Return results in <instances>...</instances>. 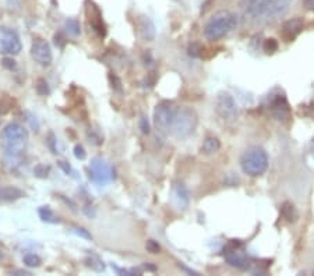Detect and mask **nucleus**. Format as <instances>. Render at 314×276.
I'll list each match as a JSON object with an SVG mask.
<instances>
[{
  "label": "nucleus",
  "instance_id": "obj_15",
  "mask_svg": "<svg viewBox=\"0 0 314 276\" xmlns=\"http://www.w3.org/2000/svg\"><path fill=\"white\" fill-rule=\"evenodd\" d=\"M138 32L143 39L146 41H152L155 37V27L154 22L151 21L149 17H141L138 20Z\"/></svg>",
  "mask_w": 314,
  "mask_h": 276
},
{
  "label": "nucleus",
  "instance_id": "obj_30",
  "mask_svg": "<svg viewBox=\"0 0 314 276\" xmlns=\"http://www.w3.org/2000/svg\"><path fill=\"white\" fill-rule=\"evenodd\" d=\"M140 130H141V133L143 134L149 133V123L147 120L146 116H143V117L140 119Z\"/></svg>",
  "mask_w": 314,
  "mask_h": 276
},
{
  "label": "nucleus",
  "instance_id": "obj_33",
  "mask_svg": "<svg viewBox=\"0 0 314 276\" xmlns=\"http://www.w3.org/2000/svg\"><path fill=\"white\" fill-rule=\"evenodd\" d=\"M53 144H55V135H53V133H49V145H51V149L53 151V153H56V149H55Z\"/></svg>",
  "mask_w": 314,
  "mask_h": 276
},
{
  "label": "nucleus",
  "instance_id": "obj_8",
  "mask_svg": "<svg viewBox=\"0 0 314 276\" xmlns=\"http://www.w3.org/2000/svg\"><path fill=\"white\" fill-rule=\"evenodd\" d=\"M215 110H217L221 119H223L226 122L236 120V117L239 114V109H238L236 101L233 99V96L230 93H228V92H221L220 95L217 96Z\"/></svg>",
  "mask_w": 314,
  "mask_h": 276
},
{
  "label": "nucleus",
  "instance_id": "obj_32",
  "mask_svg": "<svg viewBox=\"0 0 314 276\" xmlns=\"http://www.w3.org/2000/svg\"><path fill=\"white\" fill-rule=\"evenodd\" d=\"M303 4L309 11H314V0H303Z\"/></svg>",
  "mask_w": 314,
  "mask_h": 276
},
{
  "label": "nucleus",
  "instance_id": "obj_14",
  "mask_svg": "<svg viewBox=\"0 0 314 276\" xmlns=\"http://www.w3.org/2000/svg\"><path fill=\"white\" fill-rule=\"evenodd\" d=\"M172 195H173V201L178 205L180 209H186L188 205V191L186 185L183 183H175L173 188H172Z\"/></svg>",
  "mask_w": 314,
  "mask_h": 276
},
{
  "label": "nucleus",
  "instance_id": "obj_10",
  "mask_svg": "<svg viewBox=\"0 0 314 276\" xmlns=\"http://www.w3.org/2000/svg\"><path fill=\"white\" fill-rule=\"evenodd\" d=\"M31 56L39 66H43V67L49 66L53 60L51 45L42 38L34 39L31 45Z\"/></svg>",
  "mask_w": 314,
  "mask_h": 276
},
{
  "label": "nucleus",
  "instance_id": "obj_18",
  "mask_svg": "<svg viewBox=\"0 0 314 276\" xmlns=\"http://www.w3.org/2000/svg\"><path fill=\"white\" fill-rule=\"evenodd\" d=\"M221 148V143L218 138L215 137H207L203 143V147H201V151L205 155H212V153H217L220 151Z\"/></svg>",
  "mask_w": 314,
  "mask_h": 276
},
{
  "label": "nucleus",
  "instance_id": "obj_5",
  "mask_svg": "<svg viewBox=\"0 0 314 276\" xmlns=\"http://www.w3.org/2000/svg\"><path fill=\"white\" fill-rule=\"evenodd\" d=\"M240 166L243 173L249 174L251 177L261 176L265 173V170L268 167L267 152L259 147H251L241 155Z\"/></svg>",
  "mask_w": 314,
  "mask_h": 276
},
{
  "label": "nucleus",
  "instance_id": "obj_25",
  "mask_svg": "<svg viewBox=\"0 0 314 276\" xmlns=\"http://www.w3.org/2000/svg\"><path fill=\"white\" fill-rule=\"evenodd\" d=\"M37 92L39 93V95H48L49 93V87H48V82L45 81L43 78H39L38 81H37Z\"/></svg>",
  "mask_w": 314,
  "mask_h": 276
},
{
  "label": "nucleus",
  "instance_id": "obj_3",
  "mask_svg": "<svg viewBox=\"0 0 314 276\" xmlns=\"http://www.w3.org/2000/svg\"><path fill=\"white\" fill-rule=\"evenodd\" d=\"M238 17L230 11L215 14L204 27V37L208 41H218L238 27Z\"/></svg>",
  "mask_w": 314,
  "mask_h": 276
},
{
  "label": "nucleus",
  "instance_id": "obj_29",
  "mask_svg": "<svg viewBox=\"0 0 314 276\" xmlns=\"http://www.w3.org/2000/svg\"><path fill=\"white\" fill-rule=\"evenodd\" d=\"M200 52H203L201 49V46H200L199 43H193V45H190V48H188V53L191 55V56H194V57H199Z\"/></svg>",
  "mask_w": 314,
  "mask_h": 276
},
{
  "label": "nucleus",
  "instance_id": "obj_4",
  "mask_svg": "<svg viewBox=\"0 0 314 276\" xmlns=\"http://www.w3.org/2000/svg\"><path fill=\"white\" fill-rule=\"evenodd\" d=\"M197 123H199V116L194 109L187 106L178 108L169 133L178 140H185L194 133Z\"/></svg>",
  "mask_w": 314,
  "mask_h": 276
},
{
  "label": "nucleus",
  "instance_id": "obj_24",
  "mask_svg": "<svg viewBox=\"0 0 314 276\" xmlns=\"http://www.w3.org/2000/svg\"><path fill=\"white\" fill-rule=\"evenodd\" d=\"M1 66L4 67V69H7V70H16V67H17V64H16V60L11 57V56H4L3 59H1Z\"/></svg>",
  "mask_w": 314,
  "mask_h": 276
},
{
  "label": "nucleus",
  "instance_id": "obj_9",
  "mask_svg": "<svg viewBox=\"0 0 314 276\" xmlns=\"http://www.w3.org/2000/svg\"><path fill=\"white\" fill-rule=\"evenodd\" d=\"M90 176L95 183H109L113 179V169L108 162H105L104 159L94 158L90 165Z\"/></svg>",
  "mask_w": 314,
  "mask_h": 276
},
{
  "label": "nucleus",
  "instance_id": "obj_17",
  "mask_svg": "<svg viewBox=\"0 0 314 276\" xmlns=\"http://www.w3.org/2000/svg\"><path fill=\"white\" fill-rule=\"evenodd\" d=\"M281 215H282L283 219H285L286 222H289V223L296 222L297 218H299L297 209L295 208V205H293L292 202H288V201L281 205Z\"/></svg>",
  "mask_w": 314,
  "mask_h": 276
},
{
  "label": "nucleus",
  "instance_id": "obj_16",
  "mask_svg": "<svg viewBox=\"0 0 314 276\" xmlns=\"http://www.w3.org/2000/svg\"><path fill=\"white\" fill-rule=\"evenodd\" d=\"M22 191L11 187V185H6V187H0V202H11V201H17L22 197Z\"/></svg>",
  "mask_w": 314,
  "mask_h": 276
},
{
  "label": "nucleus",
  "instance_id": "obj_27",
  "mask_svg": "<svg viewBox=\"0 0 314 276\" xmlns=\"http://www.w3.org/2000/svg\"><path fill=\"white\" fill-rule=\"evenodd\" d=\"M35 174L38 176V177H46L48 173H49V167H46V166H43V165H38L37 167H35Z\"/></svg>",
  "mask_w": 314,
  "mask_h": 276
},
{
  "label": "nucleus",
  "instance_id": "obj_1",
  "mask_svg": "<svg viewBox=\"0 0 314 276\" xmlns=\"http://www.w3.org/2000/svg\"><path fill=\"white\" fill-rule=\"evenodd\" d=\"M28 145V131L20 123H9L0 131V147L7 156L17 158Z\"/></svg>",
  "mask_w": 314,
  "mask_h": 276
},
{
  "label": "nucleus",
  "instance_id": "obj_12",
  "mask_svg": "<svg viewBox=\"0 0 314 276\" xmlns=\"http://www.w3.org/2000/svg\"><path fill=\"white\" fill-rule=\"evenodd\" d=\"M303 30V21L302 18L296 17V18H291V20L285 21L282 25V38L286 42H292L300 32Z\"/></svg>",
  "mask_w": 314,
  "mask_h": 276
},
{
  "label": "nucleus",
  "instance_id": "obj_26",
  "mask_svg": "<svg viewBox=\"0 0 314 276\" xmlns=\"http://www.w3.org/2000/svg\"><path fill=\"white\" fill-rule=\"evenodd\" d=\"M147 251H149L151 254H158L159 251H161V247L158 244L157 241H154V240H148L146 244Z\"/></svg>",
  "mask_w": 314,
  "mask_h": 276
},
{
  "label": "nucleus",
  "instance_id": "obj_20",
  "mask_svg": "<svg viewBox=\"0 0 314 276\" xmlns=\"http://www.w3.org/2000/svg\"><path fill=\"white\" fill-rule=\"evenodd\" d=\"M39 216H41L43 222H49V223H56L57 222V219L55 218V215H53L49 206H42L39 209Z\"/></svg>",
  "mask_w": 314,
  "mask_h": 276
},
{
  "label": "nucleus",
  "instance_id": "obj_11",
  "mask_svg": "<svg viewBox=\"0 0 314 276\" xmlns=\"http://www.w3.org/2000/svg\"><path fill=\"white\" fill-rule=\"evenodd\" d=\"M238 245L236 247H232L229 250H226L225 253V261L233 268H238L240 271H247L251 268V261L246 256H243L241 253H239L238 250Z\"/></svg>",
  "mask_w": 314,
  "mask_h": 276
},
{
  "label": "nucleus",
  "instance_id": "obj_2",
  "mask_svg": "<svg viewBox=\"0 0 314 276\" xmlns=\"http://www.w3.org/2000/svg\"><path fill=\"white\" fill-rule=\"evenodd\" d=\"M292 0H247L246 11L254 20H275L283 16Z\"/></svg>",
  "mask_w": 314,
  "mask_h": 276
},
{
  "label": "nucleus",
  "instance_id": "obj_28",
  "mask_svg": "<svg viewBox=\"0 0 314 276\" xmlns=\"http://www.w3.org/2000/svg\"><path fill=\"white\" fill-rule=\"evenodd\" d=\"M74 156H75L77 159H80V161L85 159L87 153H85V149H84L81 145H75V147H74Z\"/></svg>",
  "mask_w": 314,
  "mask_h": 276
},
{
  "label": "nucleus",
  "instance_id": "obj_13",
  "mask_svg": "<svg viewBox=\"0 0 314 276\" xmlns=\"http://www.w3.org/2000/svg\"><path fill=\"white\" fill-rule=\"evenodd\" d=\"M271 112L278 120H288L291 117V109L285 96L278 95L271 102Z\"/></svg>",
  "mask_w": 314,
  "mask_h": 276
},
{
  "label": "nucleus",
  "instance_id": "obj_31",
  "mask_svg": "<svg viewBox=\"0 0 314 276\" xmlns=\"http://www.w3.org/2000/svg\"><path fill=\"white\" fill-rule=\"evenodd\" d=\"M74 230H75V233L78 236H81V237H84V239H87V240H91L92 237H91V235L85 230V229H83V227H74Z\"/></svg>",
  "mask_w": 314,
  "mask_h": 276
},
{
  "label": "nucleus",
  "instance_id": "obj_22",
  "mask_svg": "<svg viewBox=\"0 0 314 276\" xmlns=\"http://www.w3.org/2000/svg\"><path fill=\"white\" fill-rule=\"evenodd\" d=\"M85 262H87V265L90 266V268H92L96 272H101V271H104L105 269V265L102 264V261L98 259L96 257H88V258L85 259Z\"/></svg>",
  "mask_w": 314,
  "mask_h": 276
},
{
  "label": "nucleus",
  "instance_id": "obj_21",
  "mask_svg": "<svg viewBox=\"0 0 314 276\" xmlns=\"http://www.w3.org/2000/svg\"><path fill=\"white\" fill-rule=\"evenodd\" d=\"M22 261H24V264L28 266V268H38L42 264L41 258L38 256H35V254H27V256L22 258Z\"/></svg>",
  "mask_w": 314,
  "mask_h": 276
},
{
  "label": "nucleus",
  "instance_id": "obj_34",
  "mask_svg": "<svg viewBox=\"0 0 314 276\" xmlns=\"http://www.w3.org/2000/svg\"><path fill=\"white\" fill-rule=\"evenodd\" d=\"M0 258H1V253H0Z\"/></svg>",
  "mask_w": 314,
  "mask_h": 276
},
{
  "label": "nucleus",
  "instance_id": "obj_23",
  "mask_svg": "<svg viewBox=\"0 0 314 276\" xmlns=\"http://www.w3.org/2000/svg\"><path fill=\"white\" fill-rule=\"evenodd\" d=\"M264 51H265V53H268V55L275 53V52L278 51V42L275 41L274 38L265 39V42H264Z\"/></svg>",
  "mask_w": 314,
  "mask_h": 276
},
{
  "label": "nucleus",
  "instance_id": "obj_19",
  "mask_svg": "<svg viewBox=\"0 0 314 276\" xmlns=\"http://www.w3.org/2000/svg\"><path fill=\"white\" fill-rule=\"evenodd\" d=\"M64 30L69 35L72 37H78L81 34V27H80V22L75 20V18H69L64 24Z\"/></svg>",
  "mask_w": 314,
  "mask_h": 276
},
{
  "label": "nucleus",
  "instance_id": "obj_6",
  "mask_svg": "<svg viewBox=\"0 0 314 276\" xmlns=\"http://www.w3.org/2000/svg\"><path fill=\"white\" fill-rule=\"evenodd\" d=\"M178 110V106L172 102H161L154 110V123L161 133H169L172 122L175 119V114Z\"/></svg>",
  "mask_w": 314,
  "mask_h": 276
},
{
  "label": "nucleus",
  "instance_id": "obj_7",
  "mask_svg": "<svg viewBox=\"0 0 314 276\" xmlns=\"http://www.w3.org/2000/svg\"><path fill=\"white\" fill-rule=\"evenodd\" d=\"M22 49L20 35L9 27H0V55L16 56Z\"/></svg>",
  "mask_w": 314,
  "mask_h": 276
}]
</instances>
